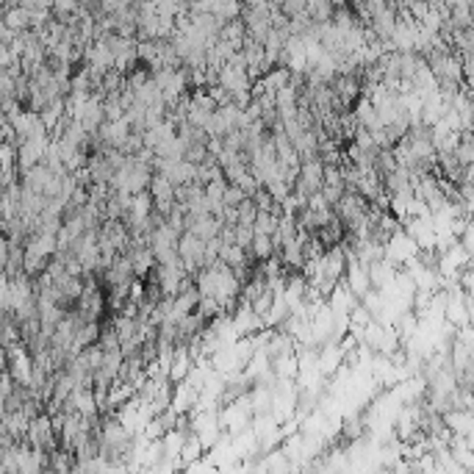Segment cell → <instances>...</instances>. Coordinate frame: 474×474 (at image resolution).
<instances>
[{
    "label": "cell",
    "instance_id": "cell-2",
    "mask_svg": "<svg viewBox=\"0 0 474 474\" xmlns=\"http://www.w3.org/2000/svg\"><path fill=\"white\" fill-rule=\"evenodd\" d=\"M178 252H181L183 266H186L189 275H197V272L206 266V238L183 231V236L178 241Z\"/></svg>",
    "mask_w": 474,
    "mask_h": 474
},
{
    "label": "cell",
    "instance_id": "cell-1",
    "mask_svg": "<svg viewBox=\"0 0 474 474\" xmlns=\"http://www.w3.org/2000/svg\"><path fill=\"white\" fill-rule=\"evenodd\" d=\"M322 186H325V161H322V158L303 161L300 178H297V183H294V192L303 194L305 200H311L316 192H322Z\"/></svg>",
    "mask_w": 474,
    "mask_h": 474
},
{
    "label": "cell",
    "instance_id": "cell-5",
    "mask_svg": "<svg viewBox=\"0 0 474 474\" xmlns=\"http://www.w3.org/2000/svg\"><path fill=\"white\" fill-rule=\"evenodd\" d=\"M203 455H208V450L203 447V441L194 436V433H189V438H186V444H183V452H181V461H183V469H189L194 461H200Z\"/></svg>",
    "mask_w": 474,
    "mask_h": 474
},
{
    "label": "cell",
    "instance_id": "cell-6",
    "mask_svg": "<svg viewBox=\"0 0 474 474\" xmlns=\"http://www.w3.org/2000/svg\"><path fill=\"white\" fill-rule=\"evenodd\" d=\"M252 255L258 258V261H263V258H269V255H275V238L266 236V234H255V241H252Z\"/></svg>",
    "mask_w": 474,
    "mask_h": 474
},
{
    "label": "cell",
    "instance_id": "cell-3",
    "mask_svg": "<svg viewBox=\"0 0 474 474\" xmlns=\"http://www.w3.org/2000/svg\"><path fill=\"white\" fill-rule=\"evenodd\" d=\"M3 25L14 28V31H31L33 28V11L20 6V3L3 6Z\"/></svg>",
    "mask_w": 474,
    "mask_h": 474
},
{
    "label": "cell",
    "instance_id": "cell-4",
    "mask_svg": "<svg viewBox=\"0 0 474 474\" xmlns=\"http://www.w3.org/2000/svg\"><path fill=\"white\" fill-rule=\"evenodd\" d=\"M192 366H194V358L189 353V344H178V347H175V356H172V366H169V380H172V383L186 380L189 372H192Z\"/></svg>",
    "mask_w": 474,
    "mask_h": 474
},
{
    "label": "cell",
    "instance_id": "cell-8",
    "mask_svg": "<svg viewBox=\"0 0 474 474\" xmlns=\"http://www.w3.org/2000/svg\"><path fill=\"white\" fill-rule=\"evenodd\" d=\"M255 217H258V206H255L252 197H247L238 206V225H255Z\"/></svg>",
    "mask_w": 474,
    "mask_h": 474
},
{
    "label": "cell",
    "instance_id": "cell-7",
    "mask_svg": "<svg viewBox=\"0 0 474 474\" xmlns=\"http://www.w3.org/2000/svg\"><path fill=\"white\" fill-rule=\"evenodd\" d=\"M266 189L272 192V197H275L277 203H283V200H286V197L294 192V186H291L289 181H283V178H275V181H269V183H266Z\"/></svg>",
    "mask_w": 474,
    "mask_h": 474
},
{
    "label": "cell",
    "instance_id": "cell-9",
    "mask_svg": "<svg viewBox=\"0 0 474 474\" xmlns=\"http://www.w3.org/2000/svg\"><path fill=\"white\" fill-rule=\"evenodd\" d=\"M247 200V194H244V189L238 186V183H228V189H225V206H241Z\"/></svg>",
    "mask_w": 474,
    "mask_h": 474
},
{
    "label": "cell",
    "instance_id": "cell-10",
    "mask_svg": "<svg viewBox=\"0 0 474 474\" xmlns=\"http://www.w3.org/2000/svg\"><path fill=\"white\" fill-rule=\"evenodd\" d=\"M252 241H255V225H236V244L250 250Z\"/></svg>",
    "mask_w": 474,
    "mask_h": 474
}]
</instances>
